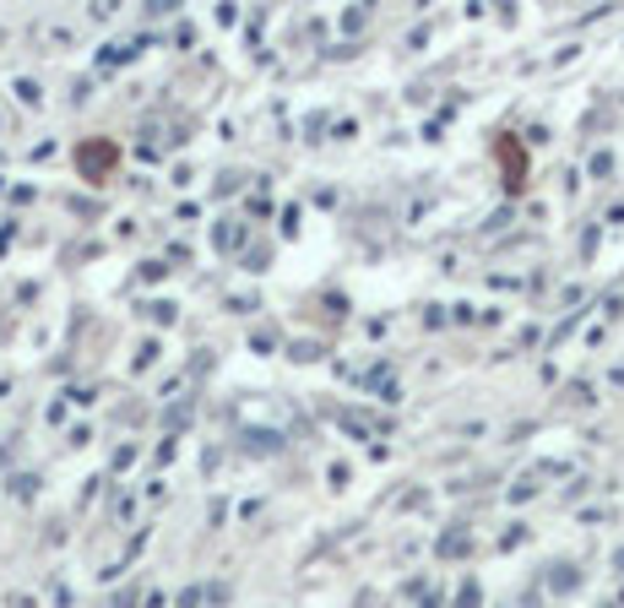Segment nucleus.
<instances>
[{
  "instance_id": "nucleus-1",
  "label": "nucleus",
  "mask_w": 624,
  "mask_h": 608,
  "mask_svg": "<svg viewBox=\"0 0 624 608\" xmlns=\"http://www.w3.org/2000/svg\"><path fill=\"white\" fill-rule=\"evenodd\" d=\"M554 571H560V576H549V582H554V587H560V593H570V587H576V582H581V576H576V571H570V565H554Z\"/></svg>"
}]
</instances>
